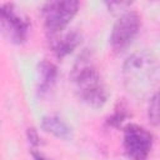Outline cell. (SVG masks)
<instances>
[{
	"instance_id": "obj_1",
	"label": "cell",
	"mask_w": 160,
	"mask_h": 160,
	"mask_svg": "<svg viewBox=\"0 0 160 160\" xmlns=\"http://www.w3.org/2000/svg\"><path fill=\"white\" fill-rule=\"evenodd\" d=\"M160 76V68L156 59L146 52H136L126 59L122 66L124 85L129 94L142 99L154 94Z\"/></svg>"
},
{
	"instance_id": "obj_2",
	"label": "cell",
	"mask_w": 160,
	"mask_h": 160,
	"mask_svg": "<svg viewBox=\"0 0 160 160\" xmlns=\"http://www.w3.org/2000/svg\"><path fill=\"white\" fill-rule=\"evenodd\" d=\"M71 80L81 101L94 109L101 108L108 100V91L98 70L85 61H80L72 70Z\"/></svg>"
},
{
	"instance_id": "obj_3",
	"label": "cell",
	"mask_w": 160,
	"mask_h": 160,
	"mask_svg": "<svg viewBox=\"0 0 160 160\" xmlns=\"http://www.w3.org/2000/svg\"><path fill=\"white\" fill-rule=\"evenodd\" d=\"M78 9L79 2L74 0L49 1L42 6L41 14L44 19V25L50 38H54L62 32V30L76 15Z\"/></svg>"
},
{
	"instance_id": "obj_4",
	"label": "cell",
	"mask_w": 160,
	"mask_h": 160,
	"mask_svg": "<svg viewBox=\"0 0 160 160\" xmlns=\"http://www.w3.org/2000/svg\"><path fill=\"white\" fill-rule=\"evenodd\" d=\"M0 24L4 36L12 44H22L28 39L30 29L29 19L12 4H5L0 9Z\"/></svg>"
},
{
	"instance_id": "obj_5",
	"label": "cell",
	"mask_w": 160,
	"mask_h": 160,
	"mask_svg": "<svg viewBox=\"0 0 160 160\" xmlns=\"http://www.w3.org/2000/svg\"><path fill=\"white\" fill-rule=\"evenodd\" d=\"M122 145L130 160H148L152 146V135L140 125L129 124L124 128Z\"/></svg>"
},
{
	"instance_id": "obj_6",
	"label": "cell",
	"mask_w": 160,
	"mask_h": 160,
	"mask_svg": "<svg viewBox=\"0 0 160 160\" xmlns=\"http://www.w3.org/2000/svg\"><path fill=\"white\" fill-rule=\"evenodd\" d=\"M140 25V16L135 11L129 10L128 12L120 15L110 35V45L112 50L115 52L124 51L138 35Z\"/></svg>"
},
{
	"instance_id": "obj_7",
	"label": "cell",
	"mask_w": 160,
	"mask_h": 160,
	"mask_svg": "<svg viewBox=\"0 0 160 160\" xmlns=\"http://www.w3.org/2000/svg\"><path fill=\"white\" fill-rule=\"evenodd\" d=\"M80 41H81V36L76 31L66 32L62 35L59 34L51 38V48H52L54 54L59 59H62L64 56L70 54L75 48H78Z\"/></svg>"
},
{
	"instance_id": "obj_8",
	"label": "cell",
	"mask_w": 160,
	"mask_h": 160,
	"mask_svg": "<svg viewBox=\"0 0 160 160\" xmlns=\"http://www.w3.org/2000/svg\"><path fill=\"white\" fill-rule=\"evenodd\" d=\"M39 86H38V91L40 95H44L45 92H48L51 86L55 82L58 71H56V66L49 61H42L39 65Z\"/></svg>"
},
{
	"instance_id": "obj_9",
	"label": "cell",
	"mask_w": 160,
	"mask_h": 160,
	"mask_svg": "<svg viewBox=\"0 0 160 160\" xmlns=\"http://www.w3.org/2000/svg\"><path fill=\"white\" fill-rule=\"evenodd\" d=\"M41 128L45 131L55 135L56 138H61V139L71 138V128L59 116L55 115L45 116L41 121Z\"/></svg>"
},
{
	"instance_id": "obj_10",
	"label": "cell",
	"mask_w": 160,
	"mask_h": 160,
	"mask_svg": "<svg viewBox=\"0 0 160 160\" xmlns=\"http://www.w3.org/2000/svg\"><path fill=\"white\" fill-rule=\"evenodd\" d=\"M148 118L154 126L160 128V90L155 91L150 99Z\"/></svg>"
},
{
	"instance_id": "obj_11",
	"label": "cell",
	"mask_w": 160,
	"mask_h": 160,
	"mask_svg": "<svg viewBox=\"0 0 160 160\" xmlns=\"http://www.w3.org/2000/svg\"><path fill=\"white\" fill-rule=\"evenodd\" d=\"M108 8H109V11L114 12V14H118L119 16L128 12V8L131 5L130 2H106Z\"/></svg>"
},
{
	"instance_id": "obj_12",
	"label": "cell",
	"mask_w": 160,
	"mask_h": 160,
	"mask_svg": "<svg viewBox=\"0 0 160 160\" xmlns=\"http://www.w3.org/2000/svg\"><path fill=\"white\" fill-rule=\"evenodd\" d=\"M125 118H126V112H125V110H124V109H118V110L114 112V115L109 119V124H110L111 126L118 128V126L124 121Z\"/></svg>"
},
{
	"instance_id": "obj_13",
	"label": "cell",
	"mask_w": 160,
	"mask_h": 160,
	"mask_svg": "<svg viewBox=\"0 0 160 160\" xmlns=\"http://www.w3.org/2000/svg\"><path fill=\"white\" fill-rule=\"evenodd\" d=\"M31 155H32V159L34 160H48L41 152H39L36 150H31Z\"/></svg>"
}]
</instances>
